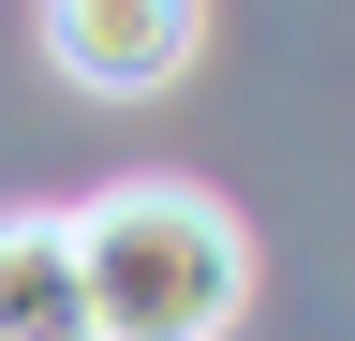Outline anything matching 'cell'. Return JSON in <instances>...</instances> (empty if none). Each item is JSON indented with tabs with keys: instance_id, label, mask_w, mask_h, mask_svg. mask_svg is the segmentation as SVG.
<instances>
[{
	"instance_id": "1",
	"label": "cell",
	"mask_w": 355,
	"mask_h": 341,
	"mask_svg": "<svg viewBox=\"0 0 355 341\" xmlns=\"http://www.w3.org/2000/svg\"><path fill=\"white\" fill-rule=\"evenodd\" d=\"M60 238H74L89 341H222L252 312V223L207 178H119L60 208Z\"/></svg>"
},
{
	"instance_id": "2",
	"label": "cell",
	"mask_w": 355,
	"mask_h": 341,
	"mask_svg": "<svg viewBox=\"0 0 355 341\" xmlns=\"http://www.w3.org/2000/svg\"><path fill=\"white\" fill-rule=\"evenodd\" d=\"M193 0H44V60L74 74V90H104V104H148L193 74Z\"/></svg>"
},
{
	"instance_id": "3",
	"label": "cell",
	"mask_w": 355,
	"mask_h": 341,
	"mask_svg": "<svg viewBox=\"0 0 355 341\" xmlns=\"http://www.w3.org/2000/svg\"><path fill=\"white\" fill-rule=\"evenodd\" d=\"M0 341H89V297H74V238H60V208H0Z\"/></svg>"
}]
</instances>
